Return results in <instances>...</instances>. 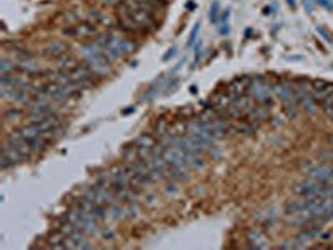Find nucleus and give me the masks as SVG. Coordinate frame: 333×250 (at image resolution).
Returning a JSON list of instances; mask_svg holds the SVG:
<instances>
[{
  "instance_id": "obj_1",
  "label": "nucleus",
  "mask_w": 333,
  "mask_h": 250,
  "mask_svg": "<svg viewBox=\"0 0 333 250\" xmlns=\"http://www.w3.org/2000/svg\"><path fill=\"white\" fill-rule=\"evenodd\" d=\"M80 52L83 58H85V64L90 67L95 77H104L110 72V64L102 55V47L97 42L80 47Z\"/></svg>"
},
{
  "instance_id": "obj_2",
  "label": "nucleus",
  "mask_w": 333,
  "mask_h": 250,
  "mask_svg": "<svg viewBox=\"0 0 333 250\" xmlns=\"http://www.w3.org/2000/svg\"><path fill=\"white\" fill-rule=\"evenodd\" d=\"M65 217L69 218L78 230L83 232V234H87V235L100 234L99 220H97L94 215H90V213L83 210V208H80L77 204L74 207H70L69 210L65 212Z\"/></svg>"
},
{
  "instance_id": "obj_3",
  "label": "nucleus",
  "mask_w": 333,
  "mask_h": 250,
  "mask_svg": "<svg viewBox=\"0 0 333 250\" xmlns=\"http://www.w3.org/2000/svg\"><path fill=\"white\" fill-rule=\"evenodd\" d=\"M95 42L102 47H107V49L112 50L117 57L127 55V53H130L133 49H135V44H133L132 40L125 39V37H120V35H115V34L97 35Z\"/></svg>"
},
{
  "instance_id": "obj_4",
  "label": "nucleus",
  "mask_w": 333,
  "mask_h": 250,
  "mask_svg": "<svg viewBox=\"0 0 333 250\" xmlns=\"http://www.w3.org/2000/svg\"><path fill=\"white\" fill-rule=\"evenodd\" d=\"M248 90H250L252 99L257 104L271 107V102H274V88H271V83L266 79H263V77H253L250 80V88Z\"/></svg>"
},
{
  "instance_id": "obj_5",
  "label": "nucleus",
  "mask_w": 333,
  "mask_h": 250,
  "mask_svg": "<svg viewBox=\"0 0 333 250\" xmlns=\"http://www.w3.org/2000/svg\"><path fill=\"white\" fill-rule=\"evenodd\" d=\"M252 107H253L252 95H248V93L238 95V97H233L232 102L227 105L225 115L228 118H235V120H237V118H245Z\"/></svg>"
},
{
  "instance_id": "obj_6",
  "label": "nucleus",
  "mask_w": 333,
  "mask_h": 250,
  "mask_svg": "<svg viewBox=\"0 0 333 250\" xmlns=\"http://www.w3.org/2000/svg\"><path fill=\"white\" fill-rule=\"evenodd\" d=\"M64 35L67 37H77V39H90L95 37L99 30H97V25L92 22H82L77 23V25H69L62 30Z\"/></svg>"
},
{
  "instance_id": "obj_7",
  "label": "nucleus",
  "mask_w": 333,
  "mask_h": 250,
  "mask_svg": "<svg viewBox=\"0 0 333 250\" xmlns=\"http://www.w3.org/2000/svg\"><path fill=\"white\" fill-rule=\"evenodd\" d=\"M77 205L80 207V208H83V210H85V212H88L90 215H94L97 220H104V218L108 217L105 205L97 204V202L90 200L88 197H85V195H83V197H80V199L77 200Z\"/></svg>"
},
{
  "instance_id": "obj_8",
  "label": "nucleus",
  "mask_w": 333,
  "mask_h": 250,
  "mask_svg": "<svg viewBox=\"0 0 333 250\" xmlns=\"http://www.w3.org/2000/svg\"><path fill=\"white\" fill-rule=\"evenodd\" d=\"M307 175L310 178H315V180H318V182L331 183V185H333V164L315 165L307 172Z\"/></svg>"
},
{
  "instance_id": "obj_9",
  "label": "nucleus",
  "mask_w": 333,
  "mask_h": 250,
  "mask_svg": "<svg viewBox=\"0 0 333 250\" xmlns=\"http://www.w3.org/2000/svg\"><path fill=\"white\" fill-rule=\"evenodd\" d=\"M310 88H312L315 100H317V102H322V100H325L333 92V83L326 82L323 79H317V80L310 82Z\"/></svg>"
},
{
  "instance_id": "obj_10",
  "label": "nucleus",
  "mask_w": 333,
  "mask_h": 250,
  "mask_svg": "<svg viewBox=\"0 0 333 250\" xmlns=\"http://www.w3.org/2000/svg\"><path fill=\"white\" fill-rule=\"evenodd\" d=\"M67 44L65 42H58V40H53V42H48L47 45L42 47V57H47V58H58L62 57L64 53H67Z\"/></svg>"
},
{
  "instance_id": "obj_11",
  "label": "nucleus",
  "mask_w": 333,
  "mask_h": 250,
  "mask_svg": "<svg viewBox=\"0 0 333 250\" xmlns=\"http://www.w3.org/2000/svg\"><path fill=\"white\" fill-rule=\"evenodd\" d=\"M271 88H274V95H277V97L280 99L283 104H288V102H292V100H295L292 83H288L285 80H280V82L274 83Z\"/></svg>"
},
{
  "instance_id": "obj_12",
  "label": "nucleus",
  "mask_w": 333,
  "mask_h": 250,
  "mask_svg": "<svg viewBox=\"0 0 333 250\" xmlns=\"http://www.w3.org/2000/svg\"><path fill=\"white\" fill-rule=\"evenodd\" d=\"M247 242L250 248H268V242L265 239V234L255 227L247 230Z\"/></svg>"
},
{
  "instance_id": "obj_13",
  "label": "nucleus",
  "mask_w": 333,
  "mask_h": 250,
  "mask_svg": "<svg viewBox=\"0 0 333 250\" xmlns=\"http://www.w3.org/2000/svg\"><path fill=\"white\" fill-rule=\"evenodd\" d=\"M250 77H240V79L232 80L227 85V92L232 95V97H238V95H244L248 92L250 88Z\"/></svg>"
},
{
  "instance_id": "obj_14",
  "label": "nucleus",
  "mask_w": 333,
  "mask_h": 250,
  "mask_svg": "<svg viewBox=\"0 0 333 250\" xmlns=\"http://www.w3.org/2000/svg\"><path fill=\"white\" fill-rule=\"evenodd\" d=\"M268 109L270 107L266 105H262V104H253V107L250 109V112L247 114V120L248 122H262V120H266L268 118Z\"/></svg>"
},
{
  "instance_id": "obj_15",
  "label": "nucleus",
  "mask_w": 333,
  "mask_h": 250,
  "mask_svg": "<svg viewBox=\"0 0 333 250\" xmlns=\"http://www.w3.org/2000/svg\"><path fill=\"white\" fill-rule=\"evenodd\" d=\"M255 125L248 120H241V118H237V120L230 122V130L232 134H241V135H252L255 132Z\"/></svg>"
},
{
  "instance_id": "obj_16",
  "label": "nucleus",
  "mask_w": 333,
  "mask_h": 250,
  "mask_svg": "<svg viewBox=\"0 0 333 250\" xmlns=\"http://www.w3.org/2000/svg\"><path fill=\"white\" fill-rule=\"evenodd\" d=\"M65 239H67V237L57 229L55 232H52V234L47 237V247L48 248H67L65 247Z\"/></svg>"
},
{
  "instance_id": "obj_17",
  "label": "nucleus",
  "mask_w": 333,
  "mask_h": 250,
  "mask_svg": "<svg viewBox=\"0 0 333 250\" xmlns=\"http://www.w3.org/2000/svg\"><path fill=\"white\" fill-rule=\"evenodd\" d=\"M17 72L25 74V75H39L40 67L32 60V58H28V60H23L20 64H17Z\"/></svg>"
},
{
  "instance_id": "obj_18",
  "label": "nucleus",
  "mask_w": 333,
  "mask_h": 250,
  "mask_svg": "<svg viewBox=\"0 0 333 250\" xmlns=\"http://www.w3.org/2000/svg\"><path fill=\"white\" fill-rule=\"evenodd\" d=\"M77 64H78L77 57L70 55V53H64L62 57L57 58V67H58V70H69V69H72V67H75Z\"/></svg>"
},
{
  "instance_id": "obj_19",
  "label": "nucleus",
  "mask_w": 333,
  "mask_h": 250,
  "mask_svg": "<svg viewBox=\"0 0 333 250\" xmlns=\"http://www.w3.org/2000/svg\"><path fill=\"white\" fill-rule=\"evenodd\" d=\"M107 213H108V218H115V220H122L125 218L127 215V210H125V207H122L118 204V202H115V204L112 205H108L107 207Z\"/></svg>"
},
{
  "instance_id": "obj_20",
  "label": "nucleus",
  "mask_w": 333,
  "mask_h": 250,
  "mask_svg": "<svg viewBox=\"0 0 333 250\" xmlns=\"http://www.w3.org/2000/svg\"><path fill=\"white\" fill-rule=\"evenodd\" d=\"M168 134L172 137H181L187 134V120H175L170 123V129H168Z\"/></svg>"
},
{
  "instance_id": "obj_21",
  "label": "nucleus",
  "mask_w": 333,
  "mask_h": 250,
  "mask_svg": "<svg viewBox=\"0 0 333 250\" xmlns=\"http://www.w3.org/2000/svg\"><path fill=\"white\" fill-rule=\"evenodd\" d=\"M0 72H2V75H9V74L17 72V64L4 55L2 60H0Z\"/></svg>"
},
{
  "instance_id": "obj_22",
  "label": "nucleus",
  "mask_w": 333,
  "mask_h": 250,
  "mask_svg": "<svg viewBox=\"0 0 333 250\" xmlns=\"http://www.w3.org/2000/svg\"><path fill=\"white\" fill-rule=\"evenodd\" d=\"M167 82H168V80H165V77H160V79H157V82L154 83V85L150 87L147 92H145V93H147V95H145L143 99H145V100H147V99L150 100V99H152V97H155V95L160 92V88H162L163 85H165Z\"/></svg>"
},
{
  "instance_id": "obj_23",
  "label": "nucleus",
  "mask_w": 333,
  "mask_h": 250,
  "mask_svg": "<svg viewBox=\"0 0 333 250\" xmlns=\"http://www.w3.org/2000/svg\"><path fill=\"white\" fill-rule=\"evenodd\" d=\"M168 129H170V123H168L165 118H157L154 130H155V134H157V137H159V139H160V137H163V135L168 134Z\"/></svg>"
},
{
  "instance_id": "obj_24",
  "label": "nucleus",
  "mask_w": 333,
  "mask_h": 250,
  "mask_svg": "<svg viewBox=\"0 0 333 250\" xmlns=\"http://www.w3.org/2000/svg\"><path fill=\"white\" fill-rule=\"evenodd\" d=\"M283 112H285L288 118H295L296 112H298V105H296L295 100H292V102H288V104H283Z\"/></svg>"
},
{
  "instance_id": "obj_25",
  "label": "nucleus",
  "mask_w": 333,
  "mask_h": 250,
  "mask_svg": "<svg viewBox=\"0 0 333 250\" xmlns=\"http://www.w3.org/2000/svg\"><path fill=\"white\" fill-rule=\"evenodd\" d=\"M20 115H22V110L10 107V109H7V110L4 112V120L5 122H12V120H15V118H19Z\"/></svg>"
},
{
  "instance_id": "obj_26",
  "label": "nucleus",
  "mask_w": 333,
  "mask_h": 250,
  "mask_svg": "<svg viewBox=\"0 0 333 250\" xmlns=\"http://www.w3.org/2000/svg\"><path fill=\"white\" fill-rule=\"evenodd\" d=\"M320 105H322V110L325 112V114H328L330 110H333V92H331L325 100H322V102H320Z\"/></svg>"
},
{
  "instance_id": "obj_27",
  "label": "nucleus",
  "mask_w": 333,
  "mask_h": 250,
  "mask_svg": "<svg viewBox=\"0 0 333 250\" xmlns=\"http://www.w3.org/2000/svg\"><path fill=\"white\" fill-rule=\"evenodd\" d=\"M219 9H220L219 2L211 4V7H210V20L211 22H219Z\"/></svg>"
},
{
  "instance_id": "obj_28",
  "label": "nucleus",
  "mask_w": 333,
  "mask_h": 250,
  "mask_svg": "<svg viewBox=\"0 0 333 250\" xmlns=\"http://www.w3.org/2000/svg\"><path fill=\"white\" fill-rule=\"evenodd\" d=\"M198 28H200V22H197L195 25H193V28H192L190 37H189V42H187V45H189V47H192L193 44H195V40H197V34H198Z\"/></svg>"
},
{
  "instance_id": "obj_29",
  "label": "nucleus",
  "mask_w": 333,
  "mask_h": 250,
  "mask_svg": "<svg viewBox=\"0 0 333 250\" xmlns=\"http://www.w3.org/2000/svg\"><path fill=\"white\" fill-rule=\"evenodd\" d=\"M64 19L67 23H72V25H77V20H78V15H75L74 12H67L64 15Z\"/></svg>"
},
{
  "instance_id": "obj_30",
  "label": "nucleus",
  "mask_w": 333,
  "mask_h": 250,
  "mask_svg": "<svg viewBox=\"0 0 333 250\" xmlns=\"http://www.w3.org/2000/svg\"><path fill=\"white\" fill-rule=\"evenodd\" d=\"M317 32H318L320 35H322V37H323V39H325L326 42H333V39L330 37V34H328V32H326V30H325V28H323V27H318V28H317Z\"/></svg>"
},
{
  "instance_id": "obj_31",
  "label": "nucleus",
  "mask_w": 333,
  "mask_h": 250,
  "mask_svg": "<svg viewBox=\"0 0 333 250\" xmlns=\"http://www.w3.org/2000/svg\"><path fill=\"white\" fill-rule=\"evenodd\" d=\"M317 4H320V5H322V7L326 9V10H331V9H333L331 0H317Z\"/></svg>"
},
{
  "instance_id": "obj_32",
  "label": "nucleus",
  "mask_w": 333,
  "mask_h": 250,
  "mask_svg": "<svg viewBox=\"0 0 333 250\" xmlns=\"http://www.w3.org/2000/svg\"><path fill=\"white\" fill-rule=\"evenodd\" d=\"M100 234L104 237H107V239H113V237H115V232L112 229H102Z\"/></svg>"
},
{
  "instance_id": "obj_33",
  "label": "nucleus",
  "mask_w": 333,
  "mask_h": 250,
  "mask_svg": "<svg viewBox=\"0 0 333 250\" xmlns=\"http://www.w3.org/2000/svg\"><path fill=\"white\" fill-rule=\"evenodd\" d=\"M102 4L107 5V7H117V5L122 2V0H100Z\"/></svg>"
},
{
  "instance_id": "obj_34",
  "label": "nucleus",
  "mask_w": 333,
  "mask_h": 250,
  "mask_svg": "<svg viewBox=\"0 0 333 250\" xmlns=\"http://www.w3.org/2000/svg\"><path fill=\"white\" fill-rule=\"evenodd\" d=\"M99 23H102V25H110V23H112V19H110V17H108V15H104V14H102Z\"/></svg>"
},
{
  "instance_id": "obj_35",
  "label": "nucleus",
  "mask_w": 333,
  "mask_h": 250,
  "mask_svg": "<svg viewBox=\"0 0 333 250\" xmlns=\"http://www.w3.org/2000/svg\"><path fill=\"white\" fill-rule=\"evenodd\" d=\"M304 5H305L308 14H312V12H313V2H312V0H304Z\"/></svg>"
},
{
  "instance_id": "obj_36",
  "label": "nucleus",
  "mask_w": 333,
  "mask_h": 250,
  "mask_svg": "<svg viewBox=\"0 0 333 250\" xmlns=\"http://www.w3.org/2000/svg\"><path fill=\"white\" fill-rule=\"evenodd\" d=\"M222 27H223V28H220V34H222V35H225V34H228V32H230V28H228V23H223Z\"/></svg>"
},
{
  "instance_id": "obj_37",
  "label": "nucleus",
  "mask_w": 333,
  "mask_h": 250,
  "mask_svg": "<svg viewBox=\"0 0 333 250\" xmlns=\"http://www.w3.org/2000/svg\"><path fill=\"white\" fill-rule=\"evenodd\" d=\"M175 50H177V49H175V47H173V49H170V50H168V53H167V55L163 57V60H168V58H170V57L173 55V53H175Z\"/></svg>"
},
{
  "instance_id": "obj_38",
  "label": "nucleus",
  "mask_w": 333,
  "mask_h": 250,
  "mask_svg": "<svg viewBox=\"0 0 333 250\" xmlns=\"http://www.w3.org/2000/svg\"><path fill=\"white\" fill-rule=\"evenodd\" d=\"M287 2H288L290 7H295V0H287Z\"/></svg>"
},
{
  "instance_id": "obj_39",
  "label": "nucleus",
  "mask_w": 333,
  "mask_h": 250,
  "mask_svg": "<svg viewBox=\"0 0 333 250\" xmlns=\"http://www.w3.org/2000/svg\"><path fill=\"white\" fill-rule=\"evenodd\" d=\"M326 115H328V117H331V118H333V110H330V112H328V114H326Z\"/></svg>"
}]
</instances>
